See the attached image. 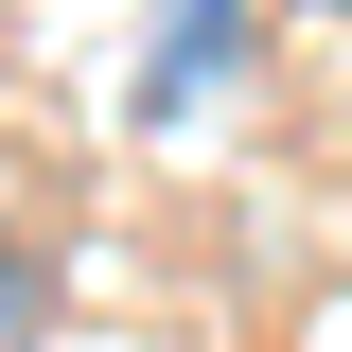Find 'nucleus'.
<instances>
[{"label":"nucleus","instance_id":"2","mask_svg":"<svg viewBox=\"0 0 352 352\" xmlns=\"http://www.w3.org/2000/svg\"><path fill=\"white\" fill-rule=\"evenodd\" d=\"M0 352H36V247H0Z\"/></svg>","mask_w":352,"mask_h":352},{"label":"nucleus","instance_id":"1","mask_svg":"<svg viewBox=\"0 0 352 352\" xmlns=\"http://www.w3.org/2000/svg\"><path fill=\"white\" fill-rule=\"evenodd\" d=\"M212 71H229V0H176V53H159V106H194Z\"/></svg>","mask_w":352,"mask_h":352}]
</instances>
